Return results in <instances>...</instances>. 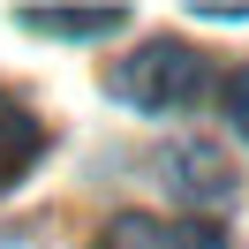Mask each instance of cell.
I'll return each mask as SVG.
<instances>
[{
  "mask_svg": "<svg viewBox=\"0 0 249 249\" xmlns=\"http://www.w3.org/2000/svg\"><path fill=\"white\" fill-rule=\"evenodd\" d=\"M106 91L121 98V106H136V113H181V106H196V98L212 91V61H204L189 38H151V46H136L106 76Z\"/></svg>",
  "mask_w": 249,
  "mask_h": 249,
  "instance_id": "6da1fadb",
  "label": "cell"
},
{
  "mask_svg": "<svg viewBox=\"0 0 249 249\" xmlns=\"http://www.w3.org/2000/svg\"><path fill=\"white\" fill-rule=\"evenodd\" d=\"M98 249H234V234L219 227V219H166V212H121L106 219V234H98Z\"/></svg>",
  "mask_w": 249,
  "mask_h": 249,
  "instance_id": "7a4b0ae2",
  "label": "cell"
},
{
  "mask_svg": "<svg viewBox=\"0 0 249 249\" xmlns=\"http://www.w3.org/2000/svg\"><path fill=\"white\" fill-rule=\"evenodd\" d=\"M38 159H46V121L31 113V98L0 91V196H8Z\"/></svg>",
  "mask_w": 249,
  "mask_h": 249,
  "instance_id": "3957f363",
  "label": "cell"
},
{
  "mask_svg": "<svg viewBox=\"0 0 249 249\" xmlns=\"http://www.w3.org/2000/svg\"><path fill=\"white\" fill-rule=\"evenodd\" d=\"M166 174H174L196 204H227V196H234V166L212 151V143H181V151L166 159Z\"/></svg>",
  "mask_w": 249,
  "mask_h": 249,
  "instance_id": "277c9868",
  "label": "cell"
},
{
  "mask_svg": "<svg viewBox=\"0 0 249 249\" xmlns=\"http://www.w3.org/2000/svg\"><path fill=\"white\" fill-rule=\"evenodd\" d=\"M31 31H53V38H98V31H121V8H23Z\"/></svg>",
  "mask_w": 249,
  "mask_h": 249,
  "instance_id": "5b68a950",
  "label": "cell"
},
{
  "mask_svg": "<svg viewBox=\"0 0 249 249\" xmlns=\"http://www.w3.org/2000/svg\"><path fill=\"white\" fill-rule=\"evenodd\" d=\"M227 121L249 136V68H234V76H227Z\"/></svg>",
  "mask_w": 249,
  "mask_h": 249,
  "instance_id": "8992f818",
  "label": "cell"
}]
</instances>
